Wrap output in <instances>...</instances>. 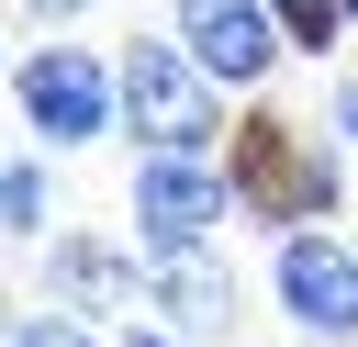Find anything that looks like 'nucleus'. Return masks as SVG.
Listing matches in <instances>:
<instances>
[{"instance_id":"nucleus-5","label":"nucleus","mask_w":358,"mask_h":347,"mask_svg":"<svg viewBox=\"0 0 358 347\" xmlns=\"http://www.w3.org/2000/svg\"><path fill=\"white\" fill-rule=\"evenodd\" d=\"M168 34L190 45V67L246 112V101H268L302 56H291V34H280V11L268 0H168Z\"/></svg>"},{"instance_id":"nucleus-10","label":"nucleus","mask_w":358,"mask_h":347,"mask_svg":"<svg viewBox=\"0 0 358 347\" xmlns=\"http://www.w3.org/2000/svg\"><path fill=\"white\" fill-rule=\"evenodd\" d=\"M11 347H123V336H112V325H90V313L34 302V313H11Z\"/></svg>"},{"instance_id":"nucleus-14","label":"nucleus","mask_w":358,"mask_h":347,"mask_svg":"<svg viewBox=\"0 0 358 347\" xmlns=\"http://www.w3.org/2000/svg\"><path fill=\"white\" fill-rule=\"evenodd\" d=\"M22 11H34V22H78L90 0H22Z\"/></svg>"},{"instance_id":"nucleus-11","label":"nucleus","mask_w":358,"mask_h":347,"mask_svg":"<svg viewBox=\"0 0 358 347\" xmlns=\"http://www.w3.org/2000/svg\"><path fill=\"white\" fill-rule=\"evenodd\" d=\"M268 11H280L291 56H336V45H347V11H336V0H268Z\"/></svg>"},{"instance_id":"nucleus-12","label":"nucleus","mask_w":358,"mask_h":347,"mask_svg":"<svg viewBox=\"0 0 358 347\" xmlns=\"http://www.w3.org/2000/svg\"><path fill=\"white\" fill-rule=\"evenodd\" d=\"M324 134L347 146V168H358V67L347 78H324Z\"/></svg>"},{"instance_id":"nucleus-13","label":"nucleus","mask_w":358,"mask_h":347,"mask_svg":"<svg viewBox=\"0 0 358 347\" xmlns=\"http://www.w3.org/2000/svg\"><path fill=\"white\" fill-rule=\"evenodd\" d=\"M123 347H190V336H168L157 313H134V325H123Z\"/></svg>"},{"instance_id":"nucleus-6","label":"nucleus","mask_w":358,"mask_h":347,"mask_svg":"<svg viewBox=\"0 0 358 347\" xmlns=\"http://www.w3.org/2000/svg\"><path fill=\"white\" fill-rule=\"evenodd\" d=\"M268 302L302 347H358V246H347V224L280 235L268 246Z\"/></svg>"},{"instance_id":"nucleus-8","label":"nucleus","mask_w":358,"mask_h":347,"mask_svg":"<svg viewBox=\"0 0 358 347\" xmlns=\"http://www.w3.org/2000/svg\"><path fill=\"white\" fill-rule=\"evenodd\" d=\"M145 313H157L168 336L213 347V336H235L246 291H235V269H224V257H145Z\"/></svg>"},{"instance_id":"nucleus-18","label":"nucleus","mask_w":358,"mask_h":347,"mask_svg":"<svg viewBox=\"0 0 358 347\" xmlns=\"http://www.w3.org/2000/svg\"><path fill=\"white\" fill-rule=\"evenodd\" d=\"M0 168H11V146H0Z\"/></svg>"},{"instance_id":"nucleus-16","label":"nucleus","mask_w":358,"mask_h":347,"mask_svg":"<svg viewBox=\"0 0 358 347\" xmlns=\"http://www.w3.org/2000/svg\"><path fill=\"white\" fill-rule=\"evenodd\" d=\"M336 11H347V34H358V0H336Z\"/></svg>"},{"instance_id":"nucleus-2","label":"nucleus","mask_w":358,"mask_h":347,"mask_svg":"<svg viewBox=\"0 0 358 347\" xmlns=\"http://www.w3.org/2000/svg\"><path fill=\"white\" fill-rule=\"evenodd\" d=\"M112 67H123V146H134V157H224L235 101L190 67V45H179L168 22L123 34V45H112Z\"/></svg>"},{"instance_id":"nucleus-17","label":"nucleus","mask_w":358,"mask_h":347,"mask_svg":"<svg viewBox=\"0 0 358 347\" xmlns=\"http://www.w3.org/2000/svg\"><path fill=\"white\" fill-rule=\"evenodd\" d=\"M0 347H11V302H0Z\"/></svg>"},{"instance_id":"nucleus-9","label":"nucleus","mask_w":358,"mask_h":347,"mask_svg":"<svg viewBox=\"0 0 358 347\" xmlns=\"http://www.w3.org/2000/svg\"><path fill=\"white\" fill-rule=\"evenodd\" d=\"M0 235H22V246L56 235V157L11 146V168H0Z\"/></svg>"},{"instance_id":"nucleus-15","label":"nucleus","mask_w":358,"mask_h":347,"mask_svg":"<svg viewBox=\"0 0 358 347\" xmlns=\"http://www.w3.org/2000/svg\"><path fill=\"white\" fill-rule=\"evenodd\" d=\"M11 67H22V45H11V34H0V101H11Z\"/></svg>"},{"instance_id":"nucleus-3","label":"nucleus","mask_w":358,"mask_h":347,"mask_svg":"<svg viewBox=\"0 0 358 347\" xmlns=\"http://www.w3.org/2000/svg\"><path fill=\"white\" fill-rule=\"evenodd\" d=\"M11 123H22L34 157H90V146H112V134H123V67H112V45H78V34L22 45V67H11Z\"/></svg>"},{"instance_id":"nucleus-4","label":"nucleus","mask_w":358,"mask_h":347,"mask_svg":"<svg viewBox=\"0 0 358 347\" xmlns=\"http://www.w3.org/2000/svg\"><path fill=\"white\" fill-rule=\"evenodd\" d=\"M246 224L224 157H134L123 168V235L145 257H213L224 235Z\"/></svg>"},{"instance_id":"nucleus-7","label":"nucleus","mask_w":358,"mask_h":347,"mask_svg":"<svg viewBox=\"0 0 358 347\" xmlns=\"http://www.w3.org/2000/svg\"><path fill=\"white\" fill-rule=\"evenodd\" d=\"M34 280H45L56 313H90V325L145 313V246L134 235H101V224H56L45 257H34Z\"/></svg>"},{"instance_id":"nucleus-1","label":"nucleus","mask_w":358,"mask_h":347,"mask_svg":"<svg viewBox=\"0 0 358 347\" xmlns=\"http://www.w3.org/2000/svg\"><path fill=\"white\" fill-rule=\"evenodd\" d=\"M224 179L246 201V224L280 246V235H313V224H347V146L336 134H302L280 101H246L235 134H224Z\"/></svg>"}]
</instances>
